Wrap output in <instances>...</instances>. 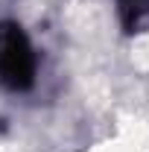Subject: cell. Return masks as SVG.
I'll list each match as a JSON object with an SVG mask.
<instances>
[{"label": "cell", "instance_id": "cell-2", "mask_svg": "<svg viewBox=\"0 0 149 152\" xmlns=\"http://www.w3.org/2000/svg\"><path fill=\"white\" fill-rule=\"evenodd\" d=\"M117 12L126 32H140L149 26V0H117Z\"/></svg>", "mask_w": 149, "mask_h": 152}, {"label": "cell", "instance_id": "cell-1", "mask_svg": "<svg viewBox=\"0 0 149 152\" xmlns=\"http://www.w3.org/2000/svg\"><path fill=\"white\" fill-rule=\"evenodd\" d=\"M38 76V56L18 20H0V85L9 91H29Z\"/></svg>", "mask_w": 149, "mask_h": 152}]
</instances>
